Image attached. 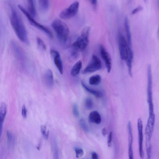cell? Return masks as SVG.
Masks as SVG:
<instances>
[{"label":"cell","mask_w":159,"mask_h":159,"mask_svg":"<svg viewBox=\"0 0 159 159\" xmlns=\"http://www.w3.org/2000/svg\"><path fill=\"white\" fill-rule=\"evenodd\" d=\"M10 9V22L12 28L19 40L28 44L27 31L21 17L15 7L11 5Z\"/></svg>","instance_id":"obj_1"},{"label":"cell","mask_w":159,"mask_h":159,"mask_svg":"<svg viewBox=\"0 0 159 159\" xmlns=\"http://www.w3.org/2000/svg\"><path fill=\"white\" fill-rule=\"evenodd\" d=\"M51 26L60 44L63 45H66L68 41L69 35V30L67 24L59 19H56L52 22Z\"/></svg>","instance_id":"obj_2"},{"label":"cell","mask_w":159,"mask_h":159,"mask_svg":"<svg viewBox=\"0 0 159 159\" xmlns=\"http://www.w3.org/2000/svg\"><path fill=\"white\" fill-rule=\"evenodd\" d=\"M147 100L149 106V118H154L155 116L153 99L152 78L151 66L150 65H149L147 67Z\"/></svg>","instance_id":"obj_3"},{"label":"cell","mask_w":159,"mask_h":159,"mask_svg":"<svg viewBox=\"0 0 159 159\" xmlns=\"http://www.w3.org/2000/svg\"><path fill=\"white\" fill-rule=\"evenodd\" d=\"M90 28L89 27L85 28L81 34L76 41L73 44L72 46L76 51H82L84 50L89 43V35Z\"/></svg>","instance_id":"obj_4"},{"label":"cell","mask_w":159,"mask_h":159,"mask_svg":"<svg viewBox=\"0 0 159 159\" xmlns=\"http://www.w3.org/2000/svg\"><path fill=\"white\" fill-rule=\"evenodd\" d=\"M18 8L26 17L31 25L43 32L50 38H53V34L50 30L37 22L34 18L30 15L27 10L22 6L20 5H18Z\"/></svg>","instance_id":"obj_5"},{"label":"cell","mask_w":159,"mask_h":159,"mask_svg":"<svg viewBox=\"0 0 159 159\" xmlns=\"http://www.w3.org/2000/svg\"><path fill=\"white\" fill-rule=\"evenodd\" d=\"M118 41L121 58L126 62L129 55L133 54L132 48L129 47L125 36L120 32L118 34Z\"/></svg>","instance_id":"obj_6"},{"label":"cell","mask_w":159,"mask_h":159,"mask_svg":"<svg viewBox=\"0 0 159 159\" xmlns=\"http://www.w3.org/2000/svg\"><path fill=\"white\" fill-rule=\"evenodd\" d=\"M79 6L78 2L76 1L73 2L68 8L61 12L59 17L63 19H68L75 17L78 13Z\"/></svg>","instance_id":"obj_7"},{"label":"cell","mask_w":159,"mask_h":159,"mask_svg":"<svg viewBox=\"0 0 159 159\" xmlns=\"http://www.w3.org/2000/svg\"><path fill=\"white\" fill-rule=\"evenodd\" d=\"M102 68L101 61L97 56L93 55L90 62L83 71V74H86L101 70Z\"/></svg>","instance_id":"obj_8"},{"label":"cell","mask_w":159,"mask_h":159,"mask_svg":"<svg viewBox=\"0 0 159 159\" xmlns=\"http://www.w3.org/2000/svg\"><path fill=\"white\" fill-rule=\"evenodd\" d=\"M137 128L138 134L139 154L140 159H144V152L143 148V124L141 118H139L138 119Z\"/></svg>","instance_id":"obj_9"},{"label":"cell","mask_w":159,"mask_h":159,"mask_svg":"<svg viewBox=\"0 0 159 159\" xmlns=\"http://www.w3.org/2000/svg\"><path fill=\"white\" fill-rule=\"evenodd\" d=\"M100 51L101 56L104 61L107 71L108 73H110L111 71L112 66L111 56L105 47L102 45L100 46Z\"/></svg>","instance_id":"obj_10"},{"label":"cell","mask_w":159,"mask_h":159,"mask_svg":"<svg viewBox=\"0 0 159 159\" xmlns=\"http://www.w3.org/2000/svg\"><path fill=\"white\" fill-rule=\"evenodd\" d=\"M50 53L55 66L61 74L63 75V65L59 53L58 51L54 49L51 50Z\"/></svg>","instance_id":"obj_11"},{"label":"cell","mask_w":159,"mask_h":159,"mask_svg":"<svg viewBox=\"0 0 159 159\" xmlns=\"http://www.w3.org/2000/svg\"><path fill=\"white\" fill-rule=\"evenodd\" d=\"M12 51L15 57L20 61L25 60L26 57L22 48L16 42L12 41L11 42Z\"/></svg>","instance_id":"obj_12"},{"label":"cell","mask_w":159,"mask_h":159,"mask_svg":"<svg viewBox=\"0 0 159 159\" xmlns=\"http://www.w3.org/2000/svg\"><path fill=\"white\" fill-rule=\"evenodd\" d=\"M44 81L45 85L48 88H51L54 86V76L53 72L51 69L48 70L45 73Z\"/></svg>","instance_id":"obj_13"},{"label":"cell","mask_w":159,"mask_h":159,"mask_svg":"<svg viewBox=\"0 0 159 159\" xmlns=\"http://www.w3.org/2000/svg\"><path fill=\"white\" fill-rule=\"evenodd\" d=\"M7 107L6 104H1L0 109V134L1 136L4 121L7 114Z\"/></svg>","instance_id":"obj_14"},{"label":"cell","mask_w":159,"mask_h":159,"mask_svg":"<svg viewBox=\"0 0 159 159\" xmlns=\"http://www.w3.org/2000/svg\"><path fill=\"white\" fill-rule=\"evenodd\" d=\"M128 156L129 159H134L132 147L133 136L132 129L129 128L128 129Z\"/></svg>","instance_id":"obj_15"},{"label":"cell","mask_w":159,"mask_h":159,"mask_svg":"<svg viewBox=\"0 0 159 159\" xmlns=\"http://www.w3.org/2000/svg\"><path fill=\"white\" fill-rule=\"evenodd\" d=\"M89 119L91 123L99 124L101 121V117L97 111H94L91 112L89 116Z\"/></svg>","instance_id":"obj_16"},{"label":"cell","mask_w":159,"mask_h":159,"mask_svg":"<svg viewBox=\"0 0 159 159\" xmlns=\"http://www.w3.org/2000/svg\"><path fill=\"white\" fill-rule=\"evenodd\" d=\"M28 11L30 15L33 18L37 15V12L36 9L35 1L33 0L27 1Z\"/></svg>","instance_id":"obj_17"},{"label":"cell","mask_w":159,"mask_h":159,"mask_svg":"<svg viewBox=\"0 0 159 159\" xmlns=\"http://www.w3.org/2000/svg\"><path fill=\"white\" fill-rule=\"evenodd\" d=\"M125 27L126 32L127 41L128 46L131 48H132L131 44V37L130 31V27L129 25L128 19L127 17H126L125 19Z\"/></svg>","instance_id":"obj_18"},{"label":"cell","mask_w":159,"mask_h":159,"mask_svg":"<svg viewBox=\"0 0 159 159\" xmlns=\"http://www.w3.org/2000/svg\"><path fill=\"white\" fill-rule=\"evenodd\" d=\"M82 65L81 61L79 60L73 66L71 71V75L72 76L75 77L79 74Z\"/></svg>","instance_id":"obj_19"},{"label":"cell","mask_w":159,"mask_h":159,"mask_svg":"<svg viewBox=\"0 0 159 159\" xmlns=\"http://www.w3.org/2000/svg\"><path fill=\"white\" fill-rule=\"evenodd\" d=\"M81 84L82 87L85 90H86L88 92L94 95L96 97L101 98L103 96V94L101 92L93 90L88 88L87 86V85H85L84 82L82 81L81 82Z\"/></svg>","instance_id":"obj_20"},{"label":"cell","mask_w":159,"mask_h":159,"mask_svg":"<svg viewBox=\"0 0 159 159\" xmlns=\"http://www.w3.org/2000/svg\"><path fill=\"white\" fill-rule=\"evenodd\" d=\"M101 77L99 75H96L91 76L89 79V82L91 85H97L101 82Z\"/></svg>","instance_id":"obj_21"},{"label":"cell","mask_w":159,"mask_h":159,"mask_svg":"<svg viewBox=\"0 0 159 159\" xmlns=\"http://www.w3.org/2000/svg\"><path fill=\"white\" fill-rule=\"evenodd\" d=\"M38 3L40 9L43 11H47L50 6V2L48 1H39Z\"/></svg>","instance_id":"obj_22"},{"label":"cell","mask_w":159,"mask_h":159,"mask_svg":"<svg viewBox=\"0 0 159 159\" xmlns=\"http://www.w3.org/2000/svg\"><path fill=\"white\" fill-rule=\"evenodd\" d=\"M36 42L40 49L45 51L46 49V46L43 40L39 37H37L36 39Z\"/></svg>","instance_id":"obj_23"},{"label":"cell","mask_w":159,"mask_h":159,"mask_svg":"<svg viewBox=\"0 0 159 159\" xmlns=\"http://www.w3.org/2000/svg\"><path fill=\"white\" fill-rule=\"evenodd\" d=\"M41 129L42 135L45 139H47L48 136L49 131L46 126L45 125H42Z\"/></svg>","instance_id":"obj_24"},{"label":"cell","mask_w":159,"mask_h":159,"mask_svg":"<svg viewBox=\"0 0 159 159\" xmlns=\"http://www.w3.org/2000/svg\"><path fill=\"white\" fill-rule=\"evenodd\" d=\"M85 106L88 109H91L93 107V103L92 100L90 98H87L85 101Z\"/></svg>","instance_id":"obj_25"},{"label":"cell","mask_w":159,"mask_h":159,"mask_svg":"<svg viewBox=\"0 0 159 159\" xmlns=\"http://www.w3.org/2000/svg\"><path fill=\"white\" fill-rule=\"evenodd\" d=\"M72 112L73 115L76 117L79 116L78 106L77 103H75L73 105L72 107Z\"/></svg>","instance_id":"obj_26"},{"label":"cell","mask_w":159,"mask_h":159,"mask_svg":"<svg viewBox=\"0 0 159 159\" xmlns=\"http://www.w3.org/2000/svg\"><path fill=\"white\" fill-rule=\"evenodd\" d=\"M76 157L77 158L82 157L84 154L83 150L81 149L76 148L75 149Z\"/></svg>","instance_id":"obj_27"},{"label":"cell","mask_w":159,"mask_h":159,"mask_svg":"<svg viewBox=\"0 0 159 159\" xmlns=\"http://www.w3.org/2000/svg\"><path fill=\"white\" fill-rule=\"evenodd\" d=\"M27 111L26 107L25 105H23L22 109V115L23 117L26 118L27 117Z\"/></svg>","instance_id":"obj_28"},{"label":"cell","mask_w":159,"mask_h":159,"mask_svg":"<svg viewBox=\"0 0 159 159\" xmlns=\"http://www.w3.org/2000/svg\"><path fill=\"white\" fill-rule=\"evenodd\" d=\"M80 124L81 127L84 130L86 131H88V126L84 120H81Z\"/></svg>","instance_id":"obj_29"},{"label":"cell","mask_w":159,"mask_h":159,"mask_svg":"<svg viewBox=\"0 0 159 159\" xmlns=\"http://www.w3.org/2000/svg\"><path fill=\"white\" fill-rule=\"evenodd\" d=\"M143 9V7L142 6L140 5L133 10L131 12V14L132 15L136 14L142 10Z\"/></svg>","instance_id":"obj_30"},{"label":"cell","mask_w":159,"mask_h":159,"mask_svg":"<svg viewBox=\"0 0 159 159\" xmlns=\"http://www.w3.org/2000/svg\"><path fill=\"white\" fill-rule=\"evenodd\" d=\"M112 132H110L108 137V145L109 147H111L112 146Z\"/></svg>","instance_id":"obj_31"},{"label":"cell","mask_w":159,"mask_h":159,"mask_svg":"<svg viewBox=\"0 0 159 159\" xmlns=\"http://www.w3.org/2000/svg\"><path fill=\"white\" fill-rule=\"evenodd\" d=\"M90 2L93 7L95 8L96 7L97 2L96 0H92V1H90Z\"/></svg>","instance_id":"obj_32"},{"label":"cell","mask_w":159,"mask_h":159,"mask_svg":"<svg viewBox=\"0 0 159 159\" xmlns=\"http://www.w3.org/2000/svg\"><path fill=\"white\" fill-rule=\"evenodd\" d=\"M102 133L104 136L105 137L106 136L107 134V131L106 129L105 128H103L102 130Z\"/></svg>","instance_id":"obj_33"},{"label":"cell","mask_w":159,"mask_h":159,"mask_svg":"<svg viewBox=\"0 0 159 159\" xmlns=\"http://www.w3.org/2000/svg\"><path fill=\"white\" fill-rule=\"evenodd\" d=\"M92 157L93 159H98V157L96 153L95 152L92 153Z\"/></svg>","instance_id":"obj_34"},{"label":"cell","mask_w":159,"mask_h":159,"mask_svg":"<svg viewBox=\"0 0 159 159\" xmlns=\"http://www.w3.org/2000/svg\"><path fill=\"white\" fill-rule=\"evenodd\" d=\"M157 4L159 8V1H157ZM157 35H158V39L159 40V25L158 28V31H157Z\"/></svg>","instance_id":"obj_35"}]
</instances>
